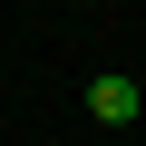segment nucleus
I'll use <instances>...</instances> for the list:
<instances>
[{"label": "nucleus", "mask_w": 146, "mask_h": 146, "mask_svg": "<svg viewBox=\"0 0 146 146\" xmlns=\"http://www.w3.org/2000/svg\"><path fill=\"white\" fill-rule=\"evenodd\" d=\"M88 117H98V127H127V117H136V78H98V88H88Z\"/></svg>", "instance_id": "1"}]
</instances>
